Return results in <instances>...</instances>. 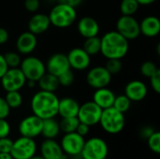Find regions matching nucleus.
Returning a JSON list of instances; mask_svg holds the SVG:
<instances>
[{
  "instance_id": "obj_45",
  "label": "nucleus",
  "mask_w": 160,
  "mask_h": 159,
  "mask_svg": "<svg viewBox=\"0 0 160 159\" xmlns=\"http://www.w3.org/2000/svg\"><path fill=\"white\" fill-rule=\"evenodd\" d=\"M154 132V129L152 127H145L142 129L141 131V135L143 139H147L152 133Z\"/></svg>"
},
{
  "instance_id": "obj_21",
  "label": "nucleus",
  "mask_w": 160,
  "mask_h": 159,
  "mask_svg": "<svg viewBox=\"0 0 160 159\" xmlns=\"http://www.w3.org/2000/svg\"><path fill=\"white\" fill-rule=\"evenodd\" d=\"M80 104L72 97H63L59 99L58 113L62 118L65 117H77Z\"/></svg>"
},
{
  "instance_id": "obj_27",
  "label": "nucleus",
  "mask_w": 160,
  "mask_h": 159,
  "mask_svg": "<svg viewBox=\"0 0 160 159\" xmlns=\"http://www.w3.org/2000/svg\"><path fill=\"white\" fill-rule=\"evenodd\" d=\"M80 124V121L78 117H65L62 118L59 122V127L60 131L64 133H70V132H76V129L78 127V125Z\"/></svg>"
},
{
  "instance_id": "obj_33",
  "label": "nucleus",
  "mask_w": 160,
  "mask_h": 159,
  "mask_svg": "<svg viewBox=\"0 0 160 159\" xmlns=\"http://www.w3.org/2000/svg\"><path fill=\"white\" fill-rule=\"evenodd\" d=\"M105 67L110 72L111 75H114L121 71L123 67V64L121 59H107Z\"/></svg>"
},
{
  "instance_id": "obj_40",
  "label": "nucleus",
  "mask_w": 160,
  "mask_h": 159,
  "mask_svg": "<svg viewBox=\"0 0 160 159\" xmlns=\"http://www.w3.org/2000/svg\"><path fill=\"white\" fill-rule=\"evenodd\" d=\"M10 133V125L6 119H0V138L8 137Z\"/></svg>"
},
{
  "instance_id": "obj_12",
  "label": "nucleus",
  "mask_w": 160,
  "mask_h": 159,
  "mask_svg": "<svg viewBox=\"0 0 160 159\" xmlns=\"http://www.w3.org/2000/svg\"><path fill=\"white\" fill-rule=\"evenodd\" d=\"M112 75L105 67H95L91 68L86 75V82L89 86L94 89L108 87L111 83Z\"/></svg>"
},
{
  "instance_id": "obj_24",
  "label": "nucleus",
  "mask_w": 160,
  "mask_h": 159,
  "mask_svg": "<svg viewBox=\"0 0 160 159\" xmlns=\"http://www.w3.org/2000/svg\"><path fill=\"white\" fill-rule=\"evenodd\" d=\"M60 133L59 122L54 118L44 119L42 121L41 134L45 139H55Z\"/></svg>"
},
{
  "instance_id": "obj_3",
  "label": "nucleus",
  "mask_w": 160,
  "mask_h": 159,
  "mask_svg": "<svg viewBox=\"0 0 160 159\" xmlns=\"http://www.w3.org/2000/svg\"><path fill=\"white\" fill-rule=\"evenodd\" d=\"M51 25L57 28H68L77 20V10L68 5L59 3L51 9L48 14Z\"/></svg>"
},
{
  "instance_id": "obj_35",
  "label": "nucleus",
  "mask_w": 160,
  "mask_h": 159,
  "mask_svg": "<svg viewBox=\"0 0 160 159\" xmlns=\"http://www.w3.org/2000/svg\"><path fill=\"white\" fill-rule=\"evenodd\" d=\"M57 78H58L59 85H62L65 87L70 86L74 82V73L72 72L71 68L65 71L64 73L59 75Z\"/></svg>"
},
{
  "instance_id": "obj_1",
  "label": "nucleus",
  "mask_w": 160,
  "mask_h": 159,
  "mask_svg": "<svg viewBox=\"0 0 160 159\" xmlns=\"http://www.w3.org/2000/svg\"><path fill=\"white\" fill-rule=\"evenodd\" d=\"M128 50V40L117 31H109L100 37V53L107 59H122Z\"/></svg>"
},
{
  "instance_id": "obj_4",
  "label": "nucleus",
  "mask_w": 160,
  "mask_h": 159,
  "mask_svg": "<svg viewBox=\"0 0 160 159\" xmlns=\"http://www.w3.org/2000/svg\"><path fill=\"white\" fill-rule=\"evenodd\" d=\"M102 129L112 135L120 133L126 125L124 113L118 112L113 107L102 110L99 123Z\"/></svg>"
},
{
  "instance_id": "obj_29",
  "label": "nucleus",
  "mask_w": 160,
  "mask_h": 159,
  "mask_svg": "<svg viewBox=\"0 0 160 159\" xmlns=\"http://www.w3.org/2000/svg\"><path fill=\"white\" fill-rule=\"evenodd\" d=\"M131 102L132 101H130V99L124 94V95H120V96L115 97L112 107L114 109H116L118 112L125 113L130 109Z\"/></svg>"
},
{
  "instance_id": "obj_5",
  "label": "nucleus",
  "mask_w": 160,
  "mask_h": 159,
  "mask_svg": "<svg viewBox=\"0 0 160 159\" xmlns=\"http://www.w3.org/2000/svg\"><path fill=\"white\" fill-rule=\"evenodd\" d=\"M109 153L107 142L98 137H93L84 142L81 152L82 159H106Z\"/></svg>"
},
{
  "instance_id": "obj_20",
  "label": "nucleus",
  "mask_w": 160,
  "mask_h": 159,
  "mask_svg": "<svg viewBox=\"0 0 160 159\" xmlns=\"http://www.w3.org/2000/svg\"><path fill=\"white\" fill-rule=\"evenodd\" d=\"M51 26L49 16L45 13L34 14L28 22V31L37 35L45 33Z\"/></svg>"
},
{
  "instance_id": "obj_46",
  "label": "nucleus",
  "mask_w": 160,
  "mask_h": 159,
  "mask_svg": "<svg viewBox=\"0 0 160 159\" xmlns=\"http://www.w3.org/2000/svg\"><path fill=\"white\" fill-rule=\"evenodd\" d=\"M157 0H137V2L139 3V5H142V6H148L151 5L153 3H155Z\"/></svg>"
},
{
  "instance_id": "obj_19",
  "label": "nucleus",
  "mask_w": 160,
  "mask_h": 159,
  "mask_svg": "<svg viewBox=\"0 0 160 159\" xmlns=\"http://www.w3.org/2000/svg\"><path fill=\"white\" fill-rule=\"evenodd\" d=\"M78 32L84 38L96 37L99 33V24L98 22L92 17L85 16L81 18L77 23Z\"/></svg>"
},
{
  "instance_id": "obj_25",
  "label": "nucleus",
  "mask_w": 160,
  "mask_h": 159,
  "mask_svg": "<svg viewBox=\"0 0 160 159\" xmlns=\"http://www.w3.org/2000/svg\"><path fill=\"white\" fill-rule=\"evenodd\" d=\"M40 90L48 92H55L59 85L58 78L49 72H46L38 82Z\"/></svg>"
},
{
  "instance_id": "obj_42",
  "label": "nucleus",
  "mask_w": 160,
  "mask_h": 159,
  "mask_svg": "<svg viewBox=\"0 0 160 159\" xmlns=\"http://www.w3.org/2000/svg\"><path fill=\"white\" fill-rule=\"evenodd\" d=\"M8 66L5 60V57H4V54H1L0 53V79L4 76V74L8 71Z\"/></svg>"
},
{
  "instance_id": "obj_9",
  "label": "nucleus",
  "mask_w": 160,
  "mask_h": 159,
  "mask_svg": "<svg viewBox=\"0 0 160 159\" xmlns=\"http://www.w3.org/2000/svg\"><path fill=\"white\" fill-rule=\"evenodd\" d=\"M116 31L120 33L128 41L134 40L141 35L140 22L133 17L122 15L116 22Z\"/></svg>"
},
{
  "instance_id": "obj_39",
  "label": "nucleus",
  "mask_w": 160,
  "mask_h": 159,
  "mask_svg": "<svg viewBox=\"0 0 160 159\" xmlns=\"http://www.w3.org/2000/svg\"><path fill=\"white\" fill-rule=\"evenodd\" d=\"M40 7L39 0H24V7L29 12H36Z\"/></svg>"
},
{
  "instance_id": "obj_43",
  "label": "nucleus",
  "mask_w": 160,
  "mask_h": 159,
  "mask_svg": "<svg viewBox=\"0 0 160 159\" xmlns=\"http://www.w3.org/2000/svg\"><path fill=\"white\" fill-rule=\"evenodd\" d=\"M8 37H9V34L8 30L3 27H0V45L5 44L8 40Z\"/></svg>"
},
{
  "instance_id": "obj_17",
  "label": "nucleus",
  "mask_w": 160,
  "mask_h": 159,
  "mask_svg": "<svg viewBox=\"0 0 160 159\" xmlns=\"http://www.w3.org/2000/svg\"><path fill=\"white\" fill-rule=\"evenodd\" d=\"M40 156L44 159H67L60 143L54 139H46L40 146Z\"/></svg>"
},
{
  "instance_id": "obj_28",
  "label": "nucleus",
  "mask_w": 160,
  "mask_h": 159,
  "mask_svg": "<svg viewBox=\"0 0 160 159\" xmlns=\"http://www.w3.org/2000/svg\"><path fill=\"white\" fill-rule=\"evenodd\" d=\"M139 3L137 0H122L120 4V11L122 15L133 16L139 9Z\"/></svg>"
},
{
  "instance_id": "obj_18",
  "label": "nucleus",
  "mask_w": 160,
  "mask_h": 159,
  "mask_svg": "<svg viewBox=\"0 0 160 159\" xmlns=\"http://www.w3.org/2000/svg\"><path fill=\"white\" fill-rule=\"evenodd\" d=\"M38 45L37 36L29 31L22 33L16 40V49L19 53L28 55L35 51Z\"/></svg>"
},
{
  "instance_id": "obj_14",
  "label": "nucleus",
  "mask_w": 160,
  "mask_h": 159,
  "mask_svg": "<svg viewBox=\"0 0 160 159\" xmlns=\"http://www.w3.org/2000/svg\"><path fill=\"white\" fill-rule=\"evenodd\" d=\"M70 68L78 71L85 70L91 64V56L82 48H73L67 54Z\"/></svg>"
},
{
  "instance_id": "obj_48",
  "label": "nucleus",
  "mask_w": 160,
  "mask_h": 159,
  "mask_svg": "<svg viewBox=\"0 0 160 159\" xmlns=\"http://www.w3.org/2000/svg\"><path fill=\"white\" fill-rule=\"evenodd\" d=\"M29 88H33L35 87L36 85V82H33V81H26V83H25Z\"/></svg>"
},
{
  "instance_id": "obj_11",
  "label": "nucleus",
  "mask_w": 160,
  "mask_h": 159,
  "mask_svg": "<svg viewBox=\"0 0 160 159\" xmlns=\"http://www.w3.org/2000/svg\"><path fill=\"white\" fill-rule=\"evenodd\" d=\"M84 142V137L79 135L77 132L65 133L61 140L60 146L65 155L77 157L81 155Z\"/></svg>"
},
{
  "instance_id": "obj_7",
  "label": "nucleus",
  "mask_w": 160,
  "mask_h": 159,
  "mask_svg": "<svg viewBox=\"0 0 160 159\" xmlns=\"http://www.w3.org/2000/svg\"><path fill=\"white\" fill-rule=\"evenodd\" d=\"M37 153V143L34 139L21 136L13 142L10 156L13 159H29Z\"/></svg>"
},
{
  "instance_id": "obj_32",
  "label": "nucleus",
  "mask_w": 160,
  "mask_h": 159,
  "mask_svg": "<svg viewBox=\"0 0 160 159\" xmlns=\"http://www.w3.org/2000/svg\"><path fill=\"white\" fill-rule=\"evenodd\" d=\"M5 60L8 66V67H19L21 64V56L16 52H8L4 54Z\"/></svg>"
},
{
  "instance_id": "obj_31",
  "label": "nucleus",
  "mask_w": 160,
  "mask_h": 159,
  "mask_svg": "<svg viewBox=\"0 0 160 159\" xmlns=\"http://www.w3.org/2000/svg\"><path fill=\"white\" fill-rule=\"evenodd\" d=\"M147 143L149 149L154 152L155 154L160 153V133L158 131H154L148 138H147Z\"/></svg>"
},
{
  "instance_id": "obj_50",
  "label": "nucleus",
  "mask_w": 160,
  "mask_h": 159,
  "mask_svg": "<svg viewBox=\"0 0 160 159\" xmlns=\"http://www.w3.org/2000/svg\"><path fill=\"white\" fill-rule=\"evenodd\" d=\"M50 1H53V0H50Z\"/></svg>"
},
{
  "instance_id": "obj_30",
  "label": "nucleus",
  "mask_w": 160,
  "mask_h": 159,
  "mask_svg": "<svg viewBox=\"0 0 160 159\" xmlns=\"http://www.w3.org/2000/svg\"><path fill=\"white\" fill-rule=\"evenodd\" d=\"M5 99L10 109L20 108L22 104V97L19 91H10L7 92Z\"/></svg>"
},
{
  "instance_id": "obj_34",
  "label": "nucleus",
  "mask_w": 160,
  "mask_h": 159,
  "mask_svg": "<svg viewBox=\"0 0 160 159\" xmlns=\"http://www.w3.org/2000/svg\"><path fill=\"white\" fill-rule=\"evenodd\" d=\"M158 70H159V68L157 67V65L151 61H146V62L142 63V65L141 66V73L144 77H147V78H150L155 73H157Z\"/></svg>"
},
{
  "instance_id": "obj_8",
  "label": "nucleus",
  "mask_w": 160,
  "mask_h": 159,
  "mask_svg": "<svg viewBox=\"0 0 160 159\" xmlns=\"http://www.w3.org/2000/svg\"><path fill=\"white\" fill-rule=\"evenodd\" d=\"M1 85L6 92L20 91L26 83V79L20 67H10L0 79Z\"/></svg>"
},
{
  "instance_id": "obj_41",
  "label": "nucleus",
  "mask_w": 160,
  "mask_h": 159,
  "mask_svg": "<svg viewBox=\"0 0 160 159\" xmlns=\"http://www.w3.org/2000/svg\"><path fill=\"white\" fill-rule=\"evenodd\" d=\"M89 130H90V127L89 126H87V125H85L83 123H80L78 125V127L76 129V132L79 135H81L82 137H85L89 133Z\"/></svg>"
},
{
  "instance_id": "obj_10",
  "label": "nucleus",
  "mask_w": 160,
  "mask_h": 159,
  "mask_svg": "<svg viewBox=\"0 0 160 159\" xmlns=\"http://www.w3.org/2000/svg\"><path fill=\"white\" fill-rule=\"evenodd\" d=\"M101 112H102V109L99 108L92 100L80 105L77 117L80 123H83L89 127H93L99 123Z\"/></svg>"
},
{
  "instance_id": "obj_13",
  "label": "nucleus",
  "mask_w": 160,
  "mask_h": 159,
  "mask_svg": "<svg viewBox=\"0 0 160 159\" xmlns=\"http://www.w3.org/2000/svg\"><path fill=\"white\" fill-rule=\"evenodd\" d=\"M42 119L36 116L35 114L24 117L19 124L20 135L26 138L35 139L41 134L42 128Z\"/></svg>"
},
{
  "instance_id": "obj_16",
  "label": "nucleus",
  "mask_w": 160,
  "mask_h": 159,
  "mask_svg": "<svg viewBox=\"0 0 160 159\" xmlns=\"http://www.w3.org/2000/svg\"><path fill=\"white\" fill-rule=\"evenodd\" d=\"M148 94V88L146 84L139 80H134L125 87V95L130 99V101L139 102L143 100Z\"/></svg>"
},
{
  "instance_id": "obj_15",
  "label": "nucleus",
  "mask_w": 160,
  "mask_h": 159,
  "mask_svg": "<svg viewBox=\"0 0 160 159\" xmlns=\"http://www.w3.org/2000/svg\"><path fill=\"white\" fill-rule=\"evenodd\" d=\"M46 71L58 77L65 71L70 69V66L67 57V54L57 52L49 57L45 65Z\"/></svg>"
},
{
  "instance_id": "obj_2",
  "label": "nucleus",
  "mask_w": 160,
  "mask_h": 159,
  "mask_svg": "<svg viewBox=\"0 0 160 159\" xmlns=\"http://www.w3.org/2000/svg\"><path fill=\"white\" fill-rule=\"evenodd\" d=\"M59 98L54 92L38 91L31 99V110L33 114L40 119L54 118L58 113Z\"/></svg>"
},
{
  "instance_id": "obj_36",
  "label": "nucleus",
  "mask_w": 160,
  "mask_h": 159,
  "mask_svg": "<svg viewBox=\"0 0 160 159\" xmlns=\"http://www.w3.org/2000/svg\"><path fill=\"white\" fill-rule=\"evenodd\" d=\"M13 141L8 137L0 138V153H8L9 154L12 148Z\"/></svg>"
},
{
  "instance_id": "obj_26",
  "label": "nucleus",
  "mask_w": 160,
  "mask_h": 159,
  "mask_svg": "<svg viewBox=\"0 0 160 159\" xmlns=\"http://www.w3.org/2000/svg\"><path fill=\"white\" fill-rule=\"evenodd\" d=\"M82 49L90 55H97L100 52V37L98 36L85 38Z\"/></svg>"
},
{
  "instance_id": "obj_37",
  "label": "nucleus",
  "mask_w": 160,
  "mask_h": 159,
  "mask_svg": "<svg viewBox=\"0 0 160 159\" xmlns=\"http://www.w3.org/2000/svg\"><path fill=\"white\" fill-rule=\"evenodd\" d=\"M10 108L8 105L5 97H0V119H7V117L9 115Z\"/></svg>"
},
{
  "instance_id": "obj_47",
  "label": "nucleus",
  "mask_w": 160,
  "mask_h": 159,
  "mask_svg": "<svg viewBox=\"0 0 160 159\" xmlns=\"http://www.w3.org/2000/svg\"><path fill=\"white\" fill-rule=\"evenodd\" d=\"M0 159H13L10 154L8 153H0Z\"/></svg>"
},
{
  "instance_id": "obj_38",
  "label": "nucleus",
  "mask_w": 160,
  "mask_h": 159,
  "mask_svg": "<svg viewBox=\"0 0 160 159\" xmlns=\"http://www.w3.org/2000/svg\"><path fill=\"white\" fill-rule=\"evenodd\" d=\"M150 84L151 87L153 88V90L157 93H160V70H158L157 73H155L153 76H151L150 78Z\"/></svg>"
},
{
  "instance_id": "obj_6",
  "label": "nucleus",
  "mask_w": 160,
  "mask_h": 159,
  "mask_svg": "<svg viewBox=\"0 0 160 159\" xmlns=\"http://www.w3.org/2000/svg\"><path fill=\"white\" fill-rule=\"evenodd\" d=\"M20 69L23 73L26 81L38 82L47 71L45 64L36 56H26L21 61Z\"/></svg>"
},
{
  "instance_id": "obj_44",
  "label": "nucleus",
  "mask_w": 160,
  "mask_h": 159,
  "mask_svg": "<svg viewBox=\"0 0 160 159\" xmlns=\"http://www.w3.org/2000/svg\"><path fill=\"white\" fill-rule=\"evenodd\" d=\"M83 0H58L59 3H63V4H66V5H68L70 7H79L82 3Z\"/></svg>"
},
{
  "instance_id": "obj_23",
  "label": "nucleus",
  "mask_w": 160,
  "mask_h": 159,
  "mask_svg": "<svg viewBox=\"0 0 160 159\" xmlns=\"http://www.w3.org/2000/svg\"><path fill=\"white\" fill-rule=\"evenodd\" d=\"M141 34L147 37H157L160 33V21L156 16H147L140 22Z\"/></svg>"
},
{
  "instance_id": "obj_22",
  "label": "nucleus",
  "mask_w": 160,
  "mask_h": 159,
  "mask_svg": "<svg viewBox=\"0 0 160 159\" xmlns=\"http://www.w3.org/2000/svg\"><path fill=\"white\" fill-rule=\"evenodd\" d=\"M115 97L116 96L111 89H109L108 87H103V88L96 89L93 95V101L99 108L104 110L112 107Z\"/></svg>"
},
{
  "instance_id": "obj_49",
  "label": "nucleus",
  "mask_w": 160,
  "mask_h": 159,
  "mask_svg": "<svg viewBox=\"0 0 160 159\" xmlns=\"http://www.w3.org/2000/svg\"><path fill=\"white\" fill-rule=\"evenodd\" d=\"M29 159H44V158H43L41 156H36V155H35L34 157H32L31 158H29Z\"/></svg>"
}]
</instances>
